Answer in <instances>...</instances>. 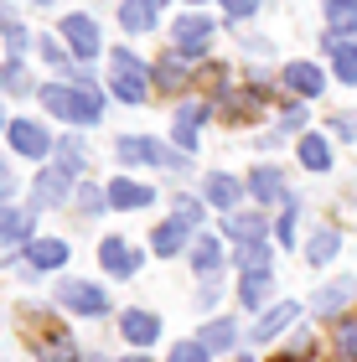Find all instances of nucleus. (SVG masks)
Listing matches in <instances>:
<instances>
[{
	"label": "nucleus",
	"mask_w": 357,
	"mask_h": 362,
	"mask_svg": "<svg viewBox=\"0 0 357 362\" xmlns=\"http://www.w3.org/2000/svg\"><path fill=\"white\" fill-rule=\"evenodd\" d=\"M42 93V104L57 114V119H68V124H93L104 114V93L93 88V83H78V88H62V83H47L37 88Z\"/></svg>",
	"instance_id": "1"
},
{
	"label": "nucleus",
	"mask_w": 357,
	"mask_h": 362,
	"mask_svg": "<svg viewBox=\"0 0 357 362\" xmlns=\"http://www.w3.org/2000/svg\"><path fill=\"white\" fill-rule=\"evenodd\" d=\"M109 73H115V93L124 98V104H145V93H151V83H156V73L145 68L129 47H115V52H109Z\"/></svg>",
	"instance_id": "2"
},
{
	"label": "nucleus",
	"mask_w": 357,
	"mask_h": 362,
	"mask_svg": "<svg viewBox=\"0 0 357 362\" xmlns=\"http://www.w3.org/2000/svg\"><path fill=\"white\" fill-rule=\"evenodd\" d=\"M119 160H129V166H160V171H187V156H176L166 151V145H156V140H135V135H124L119 140Z\"/></svg>",
	"instance_id": "3"
},
{
	"label": "nucleus",
	"mask_w": 357,
	"mask_h": 362,
	"mask_svg": "<svg viewBox=\"0 0 357 362\" xmlns=\"http://www.w3.org/2000/svg\"><path fill=\"white\" fill-rule=\"evenodd\" d=\"M57 300L68 305V310H78V316H104V310H109V295L99 285H88V279H62Z\"/></svg>",
	"instance_id": "4"
},
{
	"label": "nucleus",
	"mask_w": 357,
	"mask_h": 362,
	"mask_svg": "<svg viewBox=\"0 0 357 362\" xmlns=\"http://www.w3.org/2000/svg\"><path fill=\"white\" fill-rule=\"evenodd\" d=\"M62 42L73 47V57H99L104 42H99V26L88 16H62Z\"/></svg>",
	"instance_id": "5"
},
{
	"label": "nucleus",
	"mask_w": 357,
	"mask_h": 362,
	"mask_svg": "<svg viewBox=\"0 0 357 362\" xmlns=\"http://www.w3.org/2000/svg\"><path fill=\"white\" fill-rule=\"evenodd\" d=\"M171 37H176V52L182 57H202L207 37H213V21H207V16H182V21L171 26Z\"/></svg>",
	"instance_id": "6"
},
{
	"label": "nucleus",
	"mask_w": 357,
	"mask_h": 362,
	"mask_svg": "<svg viewBox=\"0 0 357 362\" xmlns=\"http://www.w3.org/2000/svg\"><path fill=\"white\" fill-rule=\"evenodd\" d=\"M11 129V145H16V156H31V160H42L47 151H52V135L37 124V119H16V124H6Z\"/></svg>",
	"instance_id": "7"
},
{
	"label": "nucleus",
	"mask_w": 357,
	"mask_h": 362,
	"mask_svg": "<svg viewBox=\"0 0 357 362\" xmlns=\"http://www.w3.org/2000/svg\"><path fill=\"white\" fill-rule=\"evenodd\" d=\"M223 228H228V238L238 243H259L269 228V212H223Z\"/></svg>",
	"instance_id": "8"
},
{
	"label": "nucleus",
	"mask_w": 357,
	"mask_h": 362,
	"mask_svg": "<svg viewBox=\"0 0 357 362\" xmlns=\"http://www.w3.org/2000/svg\"><path fill=\"white\" fill-rule=\"evenodd\" d=\"M37 212L31 207H0V243H31Z\"/></svg>",
	"instance_id": "9"
},
{
	"label": "nucleus",
	"mask_w": 357,
	"mask_h": 362,
	"mask_svg": "<svg viewBox=\"0 0 357 362\" xmlns=\"http://www.w3.org/2000/svg\"><path fill=\"white\" fill-rule=\"evenodd\" d=\"M119 332H124V341H135V347H151L160 337V316H151V310H124Z\"/></svg>",
	"instance_id": "10"
},
{
	"label": "nucleus",
	"mask_w": 357,
	"mask_h": 362,
	"mask_svg": "<svg viewBox=\"0 0 357 362\" xmlns=\"http://www.w3.org/2000/svg\"><path fill=\"white\" fill-rule=\"evenodd\" d=\"M332 42H357V0H327Z\"/></svg>",
	"instance_id": "11"
},
{
	"label": "nucleus",
	"mask_w": 357,
	"mask_h": 362,
	"mask_svg": "<svg viewBox=\"0 0 357 362\" xmlns=\"http://www.w3.org/2000/svg\"><path fill=\"white\" fill-rule=\"evenodd\" d=\"M156 202V192L151 187H140V181H129V176H115L109 181V207H151Z\"/></svg>",
	"instance_id": "12"
},
{
	"label": "nucleus",
	"mask_w": 357,
	"mask_h": 362,
	"mask_svg": "<svg viewBox=\"0 0 357 362\" xmlns=\"http://www.w3.org/2000/svg\"><path fill=\"white\" fill-rule=\"evenodd\" d=\"M321 83H327V78H321L316 62H290V68H285V88L295 93V98H316Z\"/></svg>",
	"instance_id": "13"
},
{
	"label": "nucleus",
	"mask_w": 357,
	"mask_h": 362,
	"mask_svg": "<svg viewBox=\"0 0 357 362\" xmlns=\"http://www.w3.org/2000/svg\"><path fill=\"white\" fill-rule=\"evenodd\" d=\"M99 264H104L109 274H135V269H140V254H129L124 238H104V243H99Z\"/></svg>",
	"instance_id": "14"
},
{
	"label": "nucleus",
	"mask_w": 357,
	"mask_h": 362,
	"mask_svg": "<svg viewBox=\"0 0 357 362\" xmlns=\"http://www.w3.org/2000/svg\"><path fill=\"white\" fill-rule=\"evenodd\" d=\"M26 259H31V269H62V264H68V243H62V238H31Z\"/></svg>",
	"instance_id": "15"
},
{
	"label": "nucleus",
	"mask_w": 357,
	"mask_h": 362,
	"mask_svg": "<svg viewBox=\"0 0 357 362\" xmlns=\"http://www.w3.org/2000/svg\"><path fill=\"white\" fill-rule=\"evenodd\" d=\"M68 197H73V176L68 171H42L37 176V207H52V202H68Z\"/></svg>",
	"instance_id": "16"
},
{
	"label": "nucleus",
	"mask_w": 357,
	"mask_h": 362,
	"mask_svg": "<svg viewBox=\"0 0 357 362\" xmlns=\"http://www.w3.org/2000/svg\"><path fill=\"white\" fill-rule=\"evenodd\" d=\"M300 316V305L295 300H285V305H274V310H264V316H259V326H254V341H269V337H280L290 321Z\"/></svg>",
	"instance_id": "17"
},
{
	"label": "nucleus",
	"mask_w": 357,
	"mask_h": 362,
	"mask_svg": "<svg viewBox=\"0 0 357 362\" xmlns=\"http://www.w3.org/2000/svg\"><path fill=\"white\" fill-rule=\"evenodd\" d=\"M37 352H42V362H73L78 357V341L68 332H42L37 337Z\"/></svg>",
	"instance_id": "18"
},
{
	"label": "nucleus",
	"mask_w": 357,
	"mask_h": 362,
	"mask_svg": "<svg viewBox=\"0 0 357 362\" xmlns=\"http://www.w3.org/2000/svg\"><path fill=\"white\" fill-rule=\"evenodd\" d=\"M352 295H357V279H336V285L316 290V316H336V310H342Z\"/></svg>",
	"instance_id": "19"
},
{
	"label": "nucleus",
	"mask_w": 357,
	"mask_h": 362,
	"mask_svg": "<svg viewBox=\"0 0 357 362\" xmlns=\"http://www.w3.org/2000/svg\"><path fill=\"white\" fill-rule=\"evenodd\" d=\"M243 197V181H233V176H207V202H213L218 212H233V202Z\"/></svg>",
	"instance_id": "20"
},
{
	"label": "nucleus",
	"mask_w": 357,
	"mask_h": 362,
	"mask_svg": "<svg viewBox=\"0 0 357 362\" xmlns=\"http://www.w3.org/2000/svg\"><path fill=\"white\" fill-rule=\"evenodd\" d=\"M249 192H254L259 202L269 207V202H280V197H285V176L274 171V166H259V171L249 176Z\"/></svg>",
	"instance_id": "21"
},
{
	"label": "nucleus",
	"mask_w": 357,
	"mask_h": 362,
	"mask_svg": "<svg viewBox=\"0 0 357 362\" xmlns=\"http://www.w3.org/2000/svg\"><path fill=\"white\" fill-rule=\"evenodd\" d=\"M207 119V104H182L176 109V140H182V151L197 145V124Z\"/></svg>",
	"instance_id": "22"
},
{
	"label": "nucleus",
	"mask_w": 357,
	"mask_h": 362,
	"mask_svg": "<svg viewBox=\"0 0 357 362\" xmlns=\"http://www.w3.org/2000/svg\"><path fill=\"white\" fill-rule=\"evenodd\" d=\"M269 290H274V279H269V269H249V274H243V285H238V300L259 310V305L269 300Z\"/></svg>",
	"instance_id": "23"
},
{
	"label": "nucleus",
	"mask_w": 357,
	"mask_h": 362,
	"mask_svg": "<svg viewBox=\"0 0 357 362\" xmlns=\"http://www.w3.org/2000/svg\"><path fill=\"white\" fill-rule=\"evenodd\" d=\"M233 341H238L233 316H228V321H207V326H202V347H207V352H228Z\"/></svg>",
	"instance_id": "24"
},
{
	"label": "nucleus",
	"mask_w": 357,
	"mask_h": 362,
	"mask_svg": "<svg viewBox=\"0 0 357 362\" xmlns=\"http://www.w3.org/2000/svg\"><path fill=\"white\" fill-rule=\"evenodd\" d=\"M259 104H264V88H243V93L223 88V114H228V119H243V114H254Z\"/></svg>",
	"instance_id": "25"
},
{
	"label": "nucleus",
	"mask_w": 357,
	"mask_h": 362,
	"mask_svg": "<svg viewBox=\"0 0 357 362\" xmlns=\"http://www.w3.org/2000/svg\"><path fill=\"white\" fill-rule=\"evenodd\" d=\"M119 26L124 31H151L156 26V6H145V0H124V6H119Z\"/></svg>",
	"instance_id": "26"
},
{
	"label": "nucleus",
	"mask_w": 357,
	"mask_h": 362,
	"mask_svg": "<svg viewBox=\"0 0 357 362\" xmlns=\"http://www.w3.org/2000/svg\"><path fill=\"white\" fill-rule=\"evenodd\" d=\"M336 243H342V233H336V228H316L311 243H305V259H311V264H327V259L336 254Z\"/></svg>",
	"instance_id": "27"
},
{
	"label": "nucleus",
	"mask_w": 357,
	"mask_h": 362,
	"mask_svg": "<svg viewBox=\"0 0 357 362\" xmlns=\"http://www.w3.org/2000/svg\"><path fill=\"white\" fill-rule=\"evenodd\" d=\"M223 264V243L218 238H197V243H192V269H197V274H213Z\"/></svg>",
	"instance_id": "28"
},
{
	"label": "nucleus",
	"mask_w": 357,
	"mask_h": 362,
	"mask_svg": "<svg viewBox=\"0 0 357 362\" xmlns=\"http://www.w3.org/2000/svg\"><path fill=\"white\" fill-rule=\"evenodd\" d=\"M300 166H311V171H327L332 166V151H327V140H321V135H305L300 140Z\"/></svg>",
	"instance_id": "29"
},
{
	"label": "nucleus",
	"mask_w": 357,
	"mask_h": 362,
	"mask_svg": "<svg viewBox=\"0 0 357 362\" xmlns=\"http://www.w3.org/2000/svg\"><path fill=\"white\" fill-rule=\"evenodd\" d=\"M332 57H336V78L357 83V42H332Z\"/></svg>",
	"instance_id": "30"
},
{
	"label": "nucleus",
	"mask_w": 357,
	"mask_h": 362,
	"mask_svg": "<svg viewBox=\"0 0 357 362\" xmlns=\"http://www.w3.org/2000/svg\"><path fill=\"white\" fill-rule=\"evenodd\" d=\"M151 243H156V254H176V249L187 243V228L171 218V223H160V228H156V238H151Z\"/></svg>",
	"instance_id": "31"
},
{
	"label": "nucleus",
	"mask_w": 357,
	"mask_h": 362,
	"mask_svg": "<svg viewBox=\"0 0 357 362\" xmlns=\"http://www.w3.org/2000/svg\"><path fill=\"white\" fill-rule=\"evenodd\" d=\"M0 88L6 93H31V78H26L21 62H0Z\"/></svg>",
	"instance_id": "32"
},
{
	"label": "nucleus",
	"mask_w": 357,
	"mask_h": 362,
	"mask_svg": "<svg viewBox=\"0 0 357 362\" xmlns=\"http://www.w3.org/2000/svg\"><path fill=\"white\" fill-rule=\"evenodd\" d=\"M336 357H342V362H357V321H342V326H336Z\"/></svg>",
	"instance_id": "33"
},
{
	"label": "nucleus",
	"mask_w": 357,
	"mask_h": 362,
	"mask_svg": "<svg viewBox=\"0 0 357 362\" xmlns=\"http://www.w3.org/2000/svg\"><path fill=\"white\" fill-rule=\"evenodd\" d=\"M73 197H78V212H83V218H93V212H104V202H109V192H99V187H78Z\"/></svg>",
	"instance_id": "34"
},
{
	"label": "nucleus",
	"mask_w": 357,
	"mask_h": 362,
	"mask_svg": "<svg viewBox=\"0 0 357 362\" xmlns=\"http://www.w3.org/2000/svg\"><path fill=\"white\" fill-rule=\"evenodd\" d=\"M238 264H243V274H249V269H269V249H264V243H243Z\"/></svg>",
	"instance_id": "35"
},
{
	"label": "nucleus",
	"mask_w": 357,
	"mask_h": 362,
	"mask_svg": "<svg viewBox=\"0 0 357 362\" xmlns=\"http://www.w3.org/2000/svg\"><path fill=\"white\" fill-rule=\"evenodd\" d=\"M156 83H160V88H176V83H182V52H171V57L156 68Z\"/></svg>",
	"instance_id": "36"
},
{
	"label": "nucleus",
	"mask_w": 357,
	"mask_h": 362,
	"mask_svg": "<svg viewBox=\"0 0 357 362\" xmlns=\"http://www.w3.org/2000/svg\"><path fill=\"white\" fill-rule=\"evenodd\" d=\"M176 223H182V228L202 223V202H197V197H176Z\"/></svg>",
	"instance_id": "37"
},
{
	"label": "nucleus",
	"mask_w": 357,
	"mask_h": 362,
	"mask_svg": "<svg viewBox=\"0 0 357 362\" xmlns=\"http://www.w3.org/2000/svg\"><path fill=\"white\" fill-rule=\"evenodd\" d=\"M295 228H300V207L290 202V207L280 212V243H295Z\"/></svg>",
	"instance_id": "38"
},
{
	"label": "nucleus",
	"mask_w": 357,
	"mask_h": 362,
	"mask_svg": "<svg viewBox=\"0 0 357 362\" xmlns=\"http://www.w3.org/2000/svg\"><path fill=\"white\" fill-rule=\"evenodd\" d=\"M171 362H207V347L202 341H182V347H171Z\"/></svg>",
	"instance_id": "39"
},
{
	"label": "nucleus",
	"mask_w": 357,
	"mask_h": 362,
	"mask_svg": "<svg viewBox=\"0 0 357 362\" xmlns=\"http://www.w3.org/2000/svg\"><path fill=\"white\" fill-rule=\"evenodd\" d=\"M57 166L68 171V176H73L78 166H83V151H78V140H68V145H62V160H57Z\"/></svg>",
	"instance_id": "40"
},
{
	"label": "nucleus",
	"mask_w": 357,
	"mask_h": 362,
	"mask_svg": "<svg viewBox=\"0 0 357 362\" xmlns=\"http://www.w3.org/2000/svg\"><path fill=\"white\" fill-rule=\"evenodd\" d=\"M6 42H11V62H21V52H26V47H31V37H26V31H21V26H16V31H11V37H6Z\"/></svg>",
	"instance_id": "41"
},
{
	"label": "nucleus",
	"mask_w": 357,
	"mask_h": 362,
	"mask_svg": "<svg viewBox=\"0 0 357 362\" xmlns=\"http://www.w3.org/2000/svg\"><path fill=\"white\" fill-rule=\"evenodd\" d=\"M223 6H228L233 21H243V16H254V11H259V0H223Z\"/></svg>",
	"instance_id": "42"
},
{
	"label": "nucleus",
	"mask_w": 357,
	"mask_h": 362,
	"mask_svg": "<svg viewBox=\"0 0 357 362\" xmlns=\"http://www.w3.org/2000/svg\"><path fill=\"white\" fill-rule=\"evenodd\" d=\"M332 129H336L342 140H357V119H352V114H336V119H332Z\"/></svg>",
	"instance_id": "43"
},
{
	"label": "nucleus",
	"mask_w": 357,
	"mask_h": 362,
	"mask_svg": "<svg viewBox=\"0 0 357 362\" xmlns=\"http://www.w3.org/2000/svg\"><path fill=\"white\" fill-rule=\"evenodd\" d=\"M42 57H47V62H57V68L68 73V57H62V47H57V42H42Z\"/></svg>",
	"instance_id": "44"
},
{
	"label": "nucleus",
	"mask_w": 357,
	"mask_h": 362,
	"mask_svg": "<svg viewBox=\"0 0 357 362\" xmlns=\"http://www.w3.org/2000/svg\"><path fill=\"white\" fill-rule=\"evenodd\" d=\"M0 31H6V37L16 31V16H11V6H6V0H0Z\"/></svg>",
	"instance_id": "45"
},
{
	"label": "nucleus",
	"mask_w": 357,
	"mask_h": 362,
	"mask_svg": "<svg viewBox=\"0 0 357 362\" xmlns=\"http://www.w3.org/2000/svg\"><path fill=\"white\" fill-rule=\"evenodd\" d=\"M11 192H16V176L6 171V160H0V197H11Z\"/></svg>",
	"instance_id": "46"
},
{
	"label": "nucleus",
	"mask_w": 357,
	"mask_h": 362,
	"mask_svg": "<svg viewBox=\"0 0 357 362\" xmlns=\"http://www.w3.org/2000/svg\"><path fill=\"white\" fill-rule=\"evenodd\" d=\"M119 362H145V357H119Z\"/></svg>",
	"instance_id": "47"
},
{
	"label": "nucleus",
	"mask_w": 357,
	"mask_h": 362,
	"mask_svg": "<svg viewBox=\"0 0 357 362\" xmlns=\"http://www.w3.org/2000/svg\"><path fill=\"white\" fill-rule=\"evenodd\" d=\"M145 6H166V0H145Z\"/></svg>",
	"instance_id": "48"
},
{
	"label": "nucleus",
	"mask_w": 357,
	"mask_h": 362,
	"mask_svg": "<svg viewBox=\"0 0 357 362\" xmlns=\"http://www.w3.org/2000/svg\"><path fill=\"white\" fill-rule=\"evenodd\" d=\"M31 6H52V0H31Z\"/></svg>",
	"instance_id": "49"
},
{
	"label": "nucleus",
	"mask_w": 357,
	"mask_h": 362,
	"mask_svg": "<svg viewBox=\"0 0 357 362\" xmlns=\"http://www.w3.org/2000/svg\"><path fill=\"white\" fill-rule=\"evenodd\" d=\"M187 6H202V0H187Z\"/></svg>",
	"instance_id": "50"
}]
</instances>
